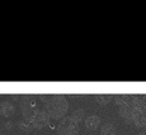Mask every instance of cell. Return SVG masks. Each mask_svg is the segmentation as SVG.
I'll use <instances>...</instances> for the list:
<instances>
[{
	"label": "cell",
	"mask_w": 146,
	"mask_h": 135,
	"mask_svg": "<svg viewBox=\"0 0 146 135\" xmlns=\"http://www.w3.org/2000/svg\"><path fill=\"white\" fill-rule=\"evenodd\" d=\"M133 106H121L119 107V115L121 117L126 120L127 123H132V116H133Z\"/></svg>",
	"instance_id": "obj_9"
},
{
	"label": "cell",
	"mask_w": 146,
	"mask_h": 135,
	"mask_svg": "<svg viewBox=\"0 0 146 135\" xmlns=\"http://www.w3.org/2000/svg\"><path fill=\"white\" fill-rule=\"evenodd\" d=\"M84 125L88 130H97L102 125V119L98 115H89L88 117L84 119Z\"/></svg>",
	"instance_id": "obj_6"
},
{
	"label": "cell",
	"mask_w": 146,
	"mask_h": 135,
	"mask_svg": "<svg viewBox=\"0 0 146 135\" xmlns=\"http://www.w3.org/2000/svg\"><path fill=\"white\" fill-rule=\"evenodd\" d=\"M50 121H51V119H50L48 112L43 107V109H40V110L33 115L32 120H31V124H32L33 129H38V130H40V129H43V128H46L47 125H50Z\"/></svg>",
	"instance_id": "obj_4"
},
{
	"label": "cell",
	"mask_w": 146,
	"mask_h": 135,
	"mask_svg": "<svg viewBox=\"0 0 146 135\" xmlns=\"http://www.w3.org/2000/svg\"><path fill=\"white\" fill-rule=\"evenodd\" d=\"M21 107H22V114H23L22 119L31 123L33 115L40 110L37 105V97L33 96V95H26V96H23L21 98Z\"/></svg>",
	"instance_id": "obj_2"
},
{
	"label": "cell",
	"mask_w": 146,
	"mask_h": 135,
	"mask_svg": "<svg viewBox=\"0 0 146 135\" xmlns=\"http://www.w3.org/2000/svg\"><path fill=\"white\" fill-rule=\"evenodd\" d=\"M44 109L51 120H60L65 117L69 110V102L64 95H50L48 101L44 104Z\"/></svg>",
	"instance_id": "obj_1"
},
{
	"label": "cell",
	"mask_w": 146,
	"mask_h": 135,
	"mask_svg": "<svg viewBox=\"0 0 146 135\" xmlns=\"http://www.w3.org/2000/svg\"><path fill=\"white\" fill-rule=\"evenodd\" d=\"M15 112V107H14L13 102L10 101H3L0 102V115L4 117H10Z\"/></svg>",
	"instance_id": "obj_7"
},
{
	"label": "cell",
	"mask_w": 146,
	"mask_h": 135,
	"mask_svg": "<svg viewBox=\"0 0 146 135\" xmlns=\"http://www.w3.org/2000/svg\"><path fill=\"white\" fill-rule=\"evenodd\" d=\"M132 100H133V95H113V100L114 104L117 106H127V105H132Z\"/></svg>",
	"instance_id": "obj_8"
},
{
	"label": "cell",
	"mask_w": 146,
	"mask_h": 135,
	"mask_svg": "<svg viewBox=\"0 0 146 135\" xmlns=\"http://www.w3.org/2000/svg\"><path fill=\"white\" fill-rule=\"evenodd\" d=\"M70 116L72 117V120H74L75 123H78L79 125H81L84 121V119H85V112H84L83 109H78V110H75Z\"/></svg>",
	"instance_id": "obj_11"
},
{
	"label": "cell",
	"mask_w": 146,
	"mask_h": 135,
	"mask_svg": "<svg viewBox=\"0 0 146 135\" xmlns=\"http://www.w3.org/2000/svg\"><path fill=\"white\" fill-rule=\"evenodd\" d=\"M139 135H146V133H141V134H139Z\"/></svg>",
	"instance_id": "obj_13"
},
{
	"label": "cell",
	"mask_w": 146,
	"mask_h": 135,
	"mask_svg": "<svg viewBox=\"0 0 146 135\" xmlns=\"http://www.w3.org/2000/svg\"><path fill=\"white\" fill-rule=\"evenodd\" d=\"M133 116L132 124L137 128H145L146 126V102L140 106H133Z\"/></svg>",
	"instance_id": "obj_5"
},
{
	"label": "cell",
	"mask_w": 146,
	"mask_h": 135,
	"mask_svg": "<svg viewBox=\"0 0 146 135\" xmlns=\"http://www.w3.org/2000/svg\"><path fill=\"white\" fill-rule=\"evenodd\" d=\"M95 100L98 101L99 105H108V104L113 100V95H97Z\"/></svg>",
	"instance_id": "obj_12"
},
{
	"label": "cell",
	"mask_w": 146,
	"mask_h": 135,
	"mask_svg": "<svg viewBox=\"0 0 146 135\" xmlns=\"http://www.w3.org/2000/svg\"><path fill=\"white\" fill-rule=\"evenodd\" d=\"M56 130L60 135H78L80 130V125L75 123L71 116H65L58 123Z\"/></svg>",
	"instance_id": "obj_3"
},
{
	"label": "cell",
	"mask_w": 146,
	"mask_h": 135,
	"mask_svg": "<svg viewBox=\"0 0 146 135\" xmlns=\"http://www.w3.org/2000/svg\"><path fill=\"white\" fill-rule=\"evenodd\" d=\"M100 135H116V129H114L112 123H104L100 125Z\"/></svg>",
	"instance_id": "obj_10"
}]
</instances>
